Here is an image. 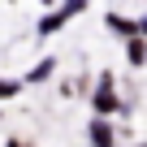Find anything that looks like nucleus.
<instances>
[{
	"label": "nucleus",
	"mask_w": 147,
	"mask_h": 147,
	"mask_svg": "<svg viewBox=\"0 0 147 147\" xmlns=\"http://www.w3.org/2000/svg\"><path fill=\"white\" fill-rule=\"evenodd\" d=\"M91 143H95V147H113V130H108L104 121H95V125H91Z\"/></svg>",
	"instance_id": "nucleus-1"
},
{
	"label": "nucleus",
	"mask_w": 147,
	"mask_h": 147,
	"mask_svg": "<svg viewBox=\"0 0 147 147\" xmlns=\"http://www.w3.org/2000/svg\"><path fill=\"white\" fill-rule=\"evenodd\" d=\"M95 108H100V113H113V108H117V100L108 95V78H104V87H100V95H95Z\"/></svg>",
	"instance_id": "nucleus-2"
},
{
	"label": "nucleus",
	"mask_w": 147,
	"mask_h": 147,
	"mask_svg": "<svg viewBox=\"0 0 147 147\" xmlns=\"http://www.w3.org/2000/svg\"><path fill=\"white\" fill-rule=\"evenodd\" d=\"M108 26H113V30H121V35H138V26H134V22H125V18H117V13H108Z\"/></svg>",
	"instance_id": "nucleus-3"
},
{
	"label": "nucleus",
	"mask_w": 147,
	"mask_h": 147,
	"mask_svg": "<svg viewBox=\"0 0 147 147\" xmlns=\"http://www.w3.org/2000/svg\"><path fill=\"white\" fill-rule=\"evenodd\" d=\"M13 91H18V82H0V100H9Z\"/></svg>",
	"instance_id": "nucleus-4"
},
{
	"label": "nucleus",
	"mask_w": 147,
	"mask_h": 147,
	"mask_svg": "<svg viewBox=\"0 0 147 147\" xmlns=\"http://www.w3.org/2000/svg\"><path fill=\"white\" fill-rule=\"evenodd\" d=\"M138 35H147V18H143V22H138Z\"/></svg>",
	"instance_id": "nucleus-5"
}]
</instances>
